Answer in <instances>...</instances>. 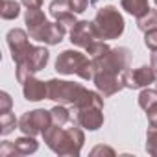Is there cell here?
<instances>
[{
  "instance_id": "cell-4",
  "label": "cell",
  "mask_w": 157,
  "mask_h": 157,
  "mask_svg": "<svg viewBox=\"0 0 157 157\" xmlns=\"http://www.w3.org/2000/svg\"><path fill=\"white\" fill-rule=\"evenodd\" d=\"M56 70L65 76L76 74L82 80H93L94 78L93 59L78 50H63L56 59Z\"/></svg>"
},
{
  "instance_id": "cell-7",
  "label": "cell",
  "mask_w": 157,
  "mask_h": 157,
  "mask_svg": "<svg viewBox=\"0 0 157 157\" xmlns=\"http://www.w3.org/2000/svg\"><path fill=\"white\" fill-rule=\"evenodd\" d=\"M124 76L126 74H118L113 70H94L93 82H94V85L102 96H113L118 91L126 89Z\"/></svg>"
},
{
  "instance_id": "cell-9",
  "label": "cell",
  "mask_w": 157,
  "mask_h": 157,
  "mask_svg": "<svg viewBox=\"0 0 157 157\" xmlns=\"http://www.w3.org/2000/svg\"><path fill=\"white\" fill-rule=\"evenodd\" d=\"M74 111H76V122L89 131H96L104 126V107L85 105V107H78Z\"/></svg>"
},
{
  "instance_id": "cell-31",
  "label": "cell",
  "mask_w": 157,
  "mask_h": 157,
  "mask_svg": "<svg viewBox=\"0 0 157 157\" xmlns=\"http://www.w3.org/2000/svg\"><path fill=\"white\" fill-rule=\"evenodd\" d=\"M100 2V0H91V4H98Z\"/></svg>"
},
{
  "instance_id": "cell-27",
  "label": "cell",
  "mask_w": 157,
  "mask_h": 157,
  "mask_svg": "<svg viewBox=\"0 0 157 157\" xmlns=\"http://www.w3.org/2000/svg\"><path fill=\"white\" fill-rule=\"evenodd\" d=\"M146 117H148V122L151 128H157V104H153L151 107L146 109Z\"/></svg>"
},
{
  "instance_id": "cell-13",
  "label": "cell",
  "mask_w": 157,
  "mask_h": 157,
  "mask_svg": "<svg viewBox=\"0 0 157 157\" xmlns=\"http://www.w3.org/2000/svg\"><path fill=\"white\" fill-rule=\"evenodd\" d=\"M22 94L28 102H39L48 98V82H41L35 76H30L22 83Z\"/></svg>"
},
{
  "instance_id": "cell-19",
  "label": "cell",
  "mask_w": 157,
  "mask_h": 157,
  "mask_svg": "<svg viewBox=\"0 0 157 157\" xmlns=\"http://www.w3.org/2000/svg\"><path fill=\"white\" fill-rule=\"evenodd\" d=\"M15 128H19V120L15 118L13 113L0 115V133H2V135H10Z\"/></svg>"
},
{
  "instance_id": "cell-22",
  "label": "cell",
  "mask_w": 157,
  "mask_h": 157,
  "mask_svg": "<svg viewBox=\"0 0 157 157\" xmlns=\"http://www.w3.org/2000/svg\"><path fill=\"white\" fill-rule=\"evenodd\" d=\"M146 151L153 157H157V128H148L146 131Z\"/></svg>"
},
{
  "instance_id": "cell-16",
  "label": "cell",
  "mask_w": 157,
  "mask_h": 157,
  "mask_svg": "<svg viewBox=\"0 0 157 157\" xmlns=\"http://www.w3.org/2000/svg\"><path fill=\"white\" fill-rule=\"evenodd\" d=\"M0 15L4 21H13L21 15V4L15 0H2L0 4Z\"/></svg>"
},
{
  "instance_id": "cell-23",
  "label": "cell",
  "mask_w": 157,
  "mask_h": 157,
  "mask_svg": "<svg viewBox=\"0 0 157 157\" xmlns=\"http://www.w3.org/2000/svg\"><path fill=\"white\" fill-rule=\"evenodd\" d=\"M144 44H146L151 52L157 50V28L144 32Z\"/></svg>"
},
{
  "instance_id": "cell-29",
  "label": "cell",
  "mask_w": 157,
  "mask_h": 157,
  "mask_svg": "<svg viewBox=\"0 0 157 157\" xmlns=\"http://www.w3.org/2000/svg\"><path fill=\"white\" fill-rule=\"evenodd\" d=\"M21 2L26 8H41L43 6V0H21Z\"/></svg>"
},
{
  "instance_id": "cell-20",
  "label": "cell",
  "mask_w": 157,
  "mask_h": 157,
  "mask_svg": "<svg viewBox=\"0 0 157 157\" xmlns=\"http://www.w3.org/2000/svg\"><path fill=\"white\" fill-rule=\"evenodd\" d=\"M153 104H157V91L155 89H150V87H144L140 91V94H139V105L146 111Z\"/></svg>"
},
{
  "instance_id": "cell-24",
  "label": "cell",
  "mask_w": 157,
  "mask_h": 157,
  "mask_svg": "<svg viewBox=\"0 0 157 157\" xmlns=\"http://www.w3.org/2000/svg\"><path fill=\"white\" fill-rule=\"evenodd\" d=\"M15 155H19V153H17V148L13 142L4 140L0 144V157H15Z\"/></svg>"
},
{
  "instance_id": "cell-10",
  "label": "cell",
  "mask_w": 157,
  "mask_h": 157,
  "mask_svg": "<svg viewBox=\"0 0 157 157\" xmlns=\"http://www.w3.org/2000/svg\"><path fill=\"white\" fill-rule=\"evenodd\" d=\"M98 39L93 22L89 21H76V24L70 30V43L78 48H87Z\"/></svg>"
},
{
  "instance_id": "cell-5",
  "label": "cell",
  "mask_w": 157,
  "mask_h": 157,
  "mask_svg": "<svg viewBox=\"0 0 157 157\" xmlns=\"http://www.w3.org/2000/svg\"><path fill=\"white\" fill-rule=\"evenodd\" d=\"M50 52L44 46H30V50L24 54V57L21 61H17V82L24 83L30 76L37 74L39 70H43L48 63Z\"/></svg>"
},
{
  "instance_id": "cell-15",
  "label": "cell",
  "mask_w": 157,
  "mask_h": 157,
  "mask_svg": "<svg viewBox=\"0 0 157 157\" xmlns=\"http://www.w3.org/2000/svg\"><path fill=\"white\" fill-rule=\"evenodd\" d=\"M120 4H122V8H124L129 15H133V17H137V19L150 11L148 0H120Z\"/></svg>"
},
{
  "instance_id": "cell-18",
  "label": "cell",
  "mask_w": 157,
  "mask_h": 157,
  "mask_svg": "<svg viewBox=\"0 0 157 157\" xmlns=\"http://www.w3.org/2000/svg\"><path fill=\"white\" fill-rule=\"evenodd\" d=\"M137 28L140 32H148V30L157 28V10H151L150 8L148 13H144L142 17H139L137 19Z\"/></svg>"
},
{
  "instance_id": "cell-32",
  "label": "cell",
  "mask_w": 157,
  "mask_h": 157,
  "mask_svg": "<svg viewBox=\"0 0 157 157\" xmlns=\"http://www.w3.org/2000/svg\"><path fill=\"white\" fill-rule=\"evenodd\" d=\"M153 2H155V6H157V0H153Z\"/></svg>"
},
{
  "instance_id": "cell-1",
  "label": "cell",
  "mask_w": 157,
  "mask_h": 157,
  "mask_svg": "<svg viewBox=\"0 0 157 157\" xmlns=\"http://www.w3.org/2000/svg\"><path fill=\"white\" fill-rule=\"evenodd\" d=\"M43 139L52 151H56L57 155H70V157L80 155L85 142L82 126L74 120H70L67 126H57L52 122V126L43 133Z\"/></svg>"
},
{
  "instance_id": "cell-30",
  "label": "cell",
  "mask_w": 157,
  "mask_h": 157,
  "mask_svg": "<svg viewBox=\"0 0 157 157\" xmlns=\"http://www.w3.org/2000/svg\"><path fill=\"white\" fill-rule=\"evenodd\" d=\"M150 65H151V68H153L155 74H157V50H153V54H151V57H150Z\"/></svg>"
},
{
  "instance_id": "cell-14",
  "label": "cell",
  "mask_w": 157,
  "mask_h": 157,
  "mask_svg": "<svg viewBox=\"0 0 157 157\" xmlns=\"http://www.w3.org/2000/svg\"><path fill=\"white\" fill-rule=\"evenodd\" d=\"M13 144H15L19 155H30V153H35L37 148H39V142H37L35 137H32V135L19 137V139L13 140Z\"/></svg>"
},
{
  "instance_id": "cell-2",
  "label": "cell",
  "mask_w": 157,
  "mask_h": 157,
  "mask_svg": "<svg viewBox=\"0 0 157 157\" xmlns=\"http://www.w3.org/2000/svg\"><path fill=\"white\" fill-rule=\"evenodd\" d=\"M26 28L30 32V37L44 43V44H59L67 33V26L61 22H48L46 15L41 11V8H28L24 15Z\"/></svg>"
},
{
  "instance_id": "cell-25",
  "label": "cell",
  "mask_w": 157,
  "mask_h": 157,
  "mask_svg": "<svg viewBox=\"0 0 157 157\" xmlns=\"http://www.w3.org/2000/svg\"><path fill=\"white\" fill-rule=\"evenodd\" d=\"M11 105H13V100H11V96L6 93V91H2L0 93V113H10L11 111Z\"/></svg>"
},
{
  "instance_id": "cell-12",
  "label": "cell",
  "mask_w": 157,
  "mask_h": 157,
  "mask_svg": "<svg viewBox=\"0 0 157 157\" xmlns=\"http://www.w3.org/2000/svg\"><path fill=\"white\" fill-rule=\"evenodd\" d=\"M48 10H50V15L54 17L56 22H61L63 26H74L76 24L78 13H74L70 0H52Z\"/></svg>"
},
{
  "instance_id": "cell-8",
  "label": "cell",
  "mask_w": 157,
  "mask_h": 157,
  "mask_svg": "<svg viewBox=\"0 0 157 157\" xmlns=\"http://www.w3.org/2000/svg\"><path fill=\"white\" fill-rule=\"evenodd\" d=\"M157 80V74L151 68V65H142L139 68H129L124 76V83L126 89H144L150 87L151 83H155Z\"/></svg>"
},
{
  "instance_id": "cell-17",
  "label": "cell",
  "mask_w": 157,
  "mask_h": 157,
  "mask_svg": "<svg viewBox=\"0 0 157 157\" xmlns=\"http://www.w3.org/2000/svg\"><path fill=\"white\" fill-rule=\"evenodd\" d=\"M50 113H52V122H54V124H57V126H67V124L72 120L70 111H68L63 104H59V105L52 107V109H50Z\"/></svg>"
},
{
  "instance_id": "cell-28",
  "label": "cell",
  "mask_w": 157,
  "mask_h": 157,
  "mask_svg": "<svg viewBox=\"0 0 157 157\" xmlns=\"http://www.w3.org/2000/svg\"><path fill=\"white\" fill-rule=\"evenodd\" d=\"M100 153H102V155L105 153V155H111V157H113V155H115V150L109 148V146H102V144H100V146H96V148L91 151V155H100Z\"/></svg>"
},
{
  "instance_id": "cell-11",
  "label": "cell",
  "mask_w": 157,
  "mask_h": 157,
  "mask_svg": "<svg viewBox=\"0 0 157 157\" xmlns=\"http://www.w3.org/2000/svg\"><path fill=\"white\" fill-rule=\"evenodd\" d=\"M6 39H8V46H10V50H11V59L17 63V61H21L22 57H24V54L30 50V39H28V33L24 32V30H21V28H13V30H10L8 32V35H6Z\"/></svg>"
},
{
  "instance_id": "cell-6",
  "label": "cell",
  "mask_w": 157,
  "mask_h": 157,
  "mask_svg": "<svg viewBox=\"0 0 157 157\" xmlns=\"http://www.w3.org/2000/svg\"><path fill=\"white\" fill-rule=\"evenodd\" d=\"M52 126V113L46 109H33L26 111L19 118V129L24 135H43L48 128Z\"/></svg>"
},
{
  "instance_id": "cell-21",
  "label": "cell",
  "mask_w": 157,
  "mask_h": 157,
  "mask_svg": "<svg viewBox=\"0 0 157 157\" xmlns=\"http://www.w3.org/2000/svg\"><path fill=\"white\" fill-rule=\"evenodd\" d=\"M111 48H109V44L105 43V41H102V39H96L91 46H87L85 48V52L89 54V57L91 59H94V57H100V56H104V54H107Z\"/></svg>"
},
{
  "instance_id": "cell-26",
  "label": "cell",
  "mask_w": 157,
  "mask_h": 157,
  "mask_svg": "<svg viewBox=\"0 0 157 157\" xmlns=\"http://www.w3.org/2000/svg\"><path fill=\"white\" fill-rule=\"evenodd\" d=\"M89 2H91V0H70V4H72V10H74V13H83V11L87 10Z\"/></svg>"
},
{
  "instance_id": "cell-3",
  "label": "cell",
  "mask_w": 157,
  "mask_h": 157,
  "mask_svg": "<svg viewBox=\"0 0 157 157\" xmlns=\"http://www.w3.org/2000/svg\"><path fill=\"white\" fill-rule=\"evenodd\" d=\"M93 26H94V32H96L98 39H102V41L118 39L124 33V30H126L124 17L115 6L100 8L96 11L94 19H93Z\"/></svg>"
}]
</instances>
